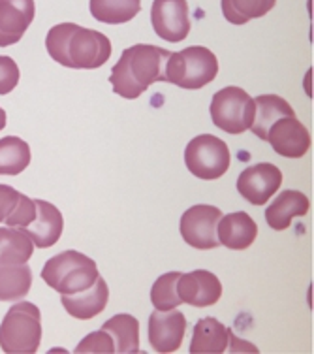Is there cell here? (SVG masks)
Segmentation results:
<instances>
[{"instance_id":"31","label":"cell","mask_w":314,"mask_h":354,"mask_svg":"<svg viewBox=\"0 0 314 354\" xmlns=\"http://www.w3.org/2000/svg\"><path fill=\"white\" fill-rule=\"evenodd\" d=\"M21 192L8 187V185H0V223H6V218L14 213Z\"/></svg>"},{"instance_id":"14","label":"cell","mask_w":314,"mask_h":354,"mask_svg":"<svg viewBox=\"0 0 314 354\" xmlns=\"http://www.w3.org/2000/svg\"><path fill=\"white\" fill-rule=\"evenodd\" d=\"M35 0H0V48L17 44L35 21Z\"/></svg>"},{"instance_id":"25","label":"cell","mask_w":314,"mask_h":354,"mask_svg":"<svg viewBox=\"0 0 314 354\" xmlns=\"http://www.w3.org/2000/svg\"><path fill=\"white\" fill-rule=\"evenodd\" d=\"M30 164V147L25 140L6 136L0 140V176H19Z\"/></svg>"},{"instance_id":"32","label":"cell","mask_w":314,"mask_h":354,"mask_svg":"<svg viewBox=\"0 0 314 354\" xmlns=\"http://www.w3.org/2000/svg\"><path fill=\"white\" fill-rule=\"evenodd\" d=\"M6 127V111L0 108V130Z\"/></svg>"},{"instance_id":"12","label":"cell","mask_w":314,"mask_h":354,"mask_svg":"<svg viewBox=\"0 0 314 354\" xmlns=\"http://www.w3.org/2000/svg\"><path fill=\"white\" fill-rule=\"evenodd\" d=\"M186 332L185 315L171 309V311H158L149 317V343L157 353H175L183 343Z\"/></svg>"},{"instance_id":"20","label":"cell","mask_w":314,"mask_h":354,"mask_svg":"<svg viewBox=\"0 0 314 354\" xmlns=\"http://www.w3.org/2000/svg\"><path fill=\"white\" fill-rule=\"evenodd\" d=\"M254 100V119L251 130L259 138L267 140V132L282 117L295 115L294 108L277 95H262L253 98Z\"/></svg>"},{"instance_id":"6","label":"cell","mask_w":314,"mask_h":354,"mask_svg":"<svg viewBox=\"0 0 314 354\" xmlns=\"http://www.w3.org/2000/svg\"><path fill=\"white\" fill-rule=\"evenodd\" d=\"M211 119L228 134H243L253 124L254 100L241 87H224L213 96Z\"/></svg>"},{"instance_id":"21","label":"cell","mask_w":314,"mask_h":354,"mask_svg":"<svg viewBox=\"0 0 314 354\" xmlns=\"http://www.w3.org/2000/svg\"><path fill=\"white\" fill-rule=\"evenodd\" d=\"M113 341V354L139 353V322L132 315H115L102 326Z\"/></svg>"},{"instance_id":"28","label":"cell","mask_w":314,"mask_h":354,"mask_svg":"<svg viewBox=\"0 0 314 354\" xmlns=\"http://www.w3.org/2000/svg\"><path fill=\"white\" fill-rule=\"evenodd\" d=\"M75 353H102V354H113V341H111L110 334L104 332V330H98V332H92L85 339L75 347Z\"/></svg>"},{"instance_id":"3","label":"cell","mask_w":314,"mask_h":354,"mask_svg":"<svg viewBox=\"0 0 314 354\" xmlns=\"http://www.w3.org/2000/svg\"><path fill=\"white\" fill-rule=\"evenodd\" d=\"M40 343V309L30 301L14 304L0 324V348L6 354H35Z\"/></svg>"},{"instance_id":"8","label":"cell","mask_w":314,"mask_h":354,"mask_svg":"<svg viewBox=\"0 0 314 354\" xmlns=\"http://www.w3.org/2000/svg\"><path fill=\"white\" fill-rule=\"evenodd\" d=\"M222 212L215 205H192L181 217V236L186 243L199 251L215 249L220 245L217 238V226Z\"/></svg>"},{"instance_id":"18","label":"cell","mask_w":314,"mask_h":354,"mask_svg":"<svg viewBox=\"0 0 314 354\" xmlns=\"http://www.w3.org/2000/svg\"><path fill=\"white\" fill-rule=\"evenodd\" d=\"M108 300H110V288L102 277H98L95 285L81 292L62 294L61 298L66 313L77 320H89L100 315L108 306Z\"/></svg>"},{"instance_id":"27","label":"cell","mask_w":314,"mask_h":354,"mask_svg":"<svg viewBox=\"0 0 314 354\" xmlns=\"http://www.w3.org/2000/svg\"><path fill=\"white\" fill-rule=\"evenodd\" d=\"M181 272H170L160 275L150 288V301L158 311H171L181 306L177 292V281Z\"/></svg>"},{"instance_id":"22","label":"cell","mask_w":314,"mask_h":354,"mask_svg":"<svg viewBox=\"0 0 314 354\" xmlns=\"http://www.w3.org/2000/svg\"><path fill=\"white\" fill-rule=\"evenodd\" d=\"M35 243L27 234L14 226H0V266L27 264Z\"/></svg>"},{"instance_id":"29","label":"cell","mask_w":314,"mask_h":354,"mask_svg":"<svg viewBox=\"0 0 314 354\" xmlns=\"http://www.w3.org/2000/svg\"><path fill=\"white\" fill-rule=\"evenodd\" d=\"M36 215V202L32 198L25 196V194H21L19 202L15 205L14 213L6 218V226H14V228H23V226H27Z\"/></svg>"},{"instance_id":"17","label":"cell","mask_w":314,"mask_h":354,"mask_svg":"<svg viewBox=\"0 0 314 354\" xmlns=\"http://www.w3.org/2000/svg\"><path fill=\"white\" fill-rule=\"evenodd\" d=\"M258 236V226L254 218L245 212H235L220 217L217 226V238L220 245L232 251H245L253 245Z\"/></svg>"},{"instance_id":"10","label":"cell","mask_w":314,"mask_h":354,"mask_svg":"<svg viewBox=\"0 0 314 354\" xmlns=\"http://www.w3.org/2000/svg\"><path fill=\"white\" fill-rule=\"evenodd\" d=\"M282 185V171L271 162H259L241 171L237 191L253 205H264Z\"/></svg>"},{"instance_id":"7","label":"cell","mask_w":314,"mask_h":354,"mask_svg":"<svg viewBox=\"0 0 314 354\" xmlns=\"http://www.w3.org/2000/svg\"><path fill=\"white\" fill-rule=\"evenodd\" d=\"M232 162L226 142L211 134H202L190 140L185 149V164L192 176L205 181H215L228 171Z\"/></svg>"},{"instance_id":"15","label":"cell","mask_w":314,"mask_h":354,"mask_svg":"<svg viewBox=\"0 0 314 354\" xmlns=\"http://www.w3.org/2000/svg\"><path fill=\"white\" fill-rule=\"evenodd\" d=\"M230 343L232 345H246L245 341L237 339L232 334V330H228L222 322L213 319V317H205V319L198 320L196 326H194V334H192L188 353L220 354L228 351Z\"/></svg>"},{"instance_id":"16","label":"cell","mask_w":314,"mask_h":354,"mask_svg":"<svg viewBox=\"0 0 314 354\" xmlns=\"http://www.w3.org/2000/svg\"><path fill=\"white\" fill-rule=\"evenodd\" d=\"M36 202V215L35 218L23 226L19 230L27 234L28 238L32 239V243L40 249H48L53 247L61 239L62 228H64V218L59 207L49 204L46 200H35Z\"/></svg>"},{"instance_id":"2","label":"cell","mask_w":314,"mask_h":354,"mask_svg":"<svg viewBox=\"0 0 314 354\" xmlns=\"http://www.w3.org/2000/svg\"><path fill=\"white\" fill-rule=\"evenodd\" d=\"M171 51L150 44H136L124 49L111 70L110 82L117 95L134 100L157 82H166V62Z\"/></svg>"},{"instance_id":"30","label":"cell","mask_w":314,"mask_h":354,"mask_svg":"<svg viewBox=\"0 0 314 354\" xmlns=\"http://www.w3.org/2000/svg\"><path fill=\"white\" fill-rule=\"evenodd\" d=\"M19 66L12 57L0 55V95L12 93L19 83Z\"/></svg>"},{"instance_id":"13","label":"cell","mask_w":314,"mask_h":354,"mask_svg":"<svg viewBox=\"0 0 314 354\" xmlns=\"http://www.w3.org/2000/svg\"><path fill=\"white\" fill-rule=\"evenodd\" d=\"M177 292L181 304H188L194 307H209L220 300L222 283L215 273L196 270V272L179 275Z\"/></svg>"},{"instance_id":"5","label":"cell","mask_w":314,"mask_h":354,"mask_svg":"<svg viewBox=\"0 0 314 354\" xmlns=\"http://www.w3.org/2000/svg\"><path fill=\"white\" fill-rule=\"evenodd\" d=\"M219 75V61L211 49L192 46L171 53L166 62V82L181 88H202Z\"/></svg>"},{"instance_id":"4","label":"cell","mask_w":314,"mask_h":354,"mask_svg":"<svg viewBox=\"0 0 314 354\" xmlns=\"http://www.w3.org/2000/svg\"><path fill=\"white\" fill-rule=\"evenodd\" d=\"M100 277L96 262L83 252L64 251L49 259L41 270V279L61 294H77Z\"/></svg>"},{"instance_id":"9","label":"cell","mask_w":314,"mask_h":354,"mask_svg":"<svg viewBox=\"0 0 314 354\" xmlns=\"http://www.w3.org/2000/svg\"><path fill=\"white\" fill-rule=\"evenodd\" d=\"M153 28L162 40L183 41L190 32V12L186 0H155L150 10Z\"/></svg>"},{"instance_id":"23","label":"cell","mask_w":314,"mask_h":354,"mask_svg":"<svg viewBox=\"0 0 314 354\" xmlns=\"http://www.w3.org/2000/svg\"><path fill=\"white\" fill-rule=\"evenodd\" d=\"M30 286H32L30 266H0V301H19L27 298Z\"/></svg>"},{"instance_id":"26","label":"cell","mask_w":314,"mask_h":354,"mask_svg":"<svg viewBox=\"0 0 314 354\" xmlns=\"http://www.w3.org/2000/svg\"><path fill=\"white\" fill-rule=\"evenodd\" d=\"M277 0H222V14L232 25H245L269 14Z\"/></svg>"},{"instance_id":"11","label":"cell","mask_w":314,"mask_h":354,"mask_svg":"<svg viewBox=\"0 0 314 354\" xmlns=\"http://www.w3.org/2000/svg\"><path fill=\"white\" fill-rule=\"evenodd\" d=\"M266 142L271 143L275 153L286 158H301L311 149V134L295 115L282 117L271 124Z\"/></svg>"},{"instance_id":"24","label":"cell","mask_w":314,"mask_h":354,"mask_svg":"<svg viewBox=\"0 0 314 354\" xmlns=\"http://www.w3.org/2000/svg\"><path fill=\"white\" fill-rule=\"evenodd\" d=\"M141 0H90V14L108 25H123L139 14Z\"/></svg>"},{"instance_id":"1","label":"cell","mask_w":314,"mask_h":354,"mask_svg":"<svg viewBox=\"0 0 314 354\" xmlns=\"http://www.w3.org/2000/svg\"><path fill=\"white\" fill-rule=\"evenodd\" d=\"M46 48L55 62L74 70H95L111 57L110 38L75 23H61L48 32Z\"/></svg>"},{"instance_id":"19","label":"cell","mask_w":314,"mask_h":354,"mask_svg":"<svg viewBox=\"0 0 314 354\" xmlns=\"http://www.w3.org/2000/svg\"><path fill=\"white\" fill-rule=\"evenodd\" d=\"M311 209L308 198L300 191H282L266 209V223L273 230H286L295 217L307 215Z\"/></svg>"}]
</instances>
